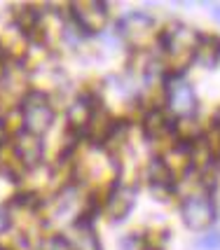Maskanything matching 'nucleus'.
Returning a JSON list of instances; mask_svg holds the SVG:
<instances>
[{
	"mask_svg": "<svg viewBox=\"0 0 220 250\" xmlns=\"http://www.w3.org/2000/svg\"><path fill=\"white\" fill-rule=\"evenodd\" d=\"M22 122L23 131L33 133V136H43L52 129L54 122V108L49 103V98L43 91H28L22 98Z\"/></svg>",
	"mask_w": 220,
	"mask_h": 250,
	"instance_id": "1",
	"label": "nucleus"
},
{
	"mask_svg": "<svg viewBox=\"0 0 220 250\" xmlns=\"http://www.w3.org/2000/svg\"><path fill=\"white\" fill-rule=\"evenodd\" d=\"M180 215L185 220V225L195 231L211 227V222L216 218V206L206 194H190L185 196L183 206H180Z\"/></svg>",
	"mask_w": 220,
	"mask_h": 250,
	"instance_id": "2",
	"label": "nucleus"
},
{
	"mask_svg": "<svg viewBox=\"0 0 220 250\" xmlns=\"http://www.w3.org/2000/svg\"><path fill=\"white\" fill-rule=\"evenodd\" d=\"M12 154L14 159L22 164L23 168H35L38 164L43 162L44 145L40 141V136H33L28 131H22L17 136V141L12 143Z\"/></svg>",
	"mask_w": 220,
	"mask_h": 250,
	"instance_id": "3",
	"label": "nucleus"
},
{
	"mask_svg": "<svg viewBox=\"0 0 220 250\" xmlns=\"http://www.w3.org/2000/svg\"><path fill=\"white\" fill-rule=\"evenodd\" d=\"M166 101H169V108L174 110V115H178V117H190L197 110L195 89H192V84H187L185 80H174L169 84Z\"/></svg>",
	"mask_w": 220,
	"mask_h": 250,
	"instance_id": "4",
	"label": "nucleus"
},
{
	"mask_svg": "<svg viewBox=\"0 0 220 250\" xmlns=\"http://www.w3.org/2000/svg\"><path fill=\"white\" fill-rule=\"evenodd\" d=\"M73 12V19L80 28L85 31H99L103 28V23L108 19V10H106V2H82V5H70Z\"/></svg>",
	"mask_w": 220,
	"mask_h": 250,
	"instance_id": "5",
	"label": "nucleus"
},
{
	"mask_svg": "<svg viewBox=\"0 0 220 250\" xmlns=\"http://www.w3.org/2000/svg\"><path fill=\"white\" fill-rule=\"evenodd\" d=\"M133 201H136V189L133 187H117V192L108 196V208L112 220L127 218L133 206Z\"/></svg>",
	"mask_w": 220,
	"mask_h": 250,
	"instance_id": "6",
	"label": "nucleus"
},
{
	"mask_svg": "<svg viewBox=\"0 0 220 250\" xmlns=\"http://www.w3.org/2000/svg\"><path fill=\"white\" fill-rule=\"evenodd\" d=\"M150 183H153V189L154 192H159V199H164L166 192H171L174 189V171H171V166L162 159H153L150 164Z\"/></svg>",
	"mask_w": 220,
	"mask_h": 250,
	"instance_id": "7",
	"label": "nucleus"
},
{
	"mask_svg": "<svg viewBox=\"0 0 220 250\" xmlns=\"http://www.w3.org/2000/svg\"><path fill=\"white\" fill-rule=\"evenodd\" d=\"M94 120V105H91V98L87 96H80L77 101L70 103V108H68V122H70V126L73 129H87L89 124Z\"/></svg>",
	"mask_w": 220,
	"mask_h": 250,
	"instance_id": "8",
	"label": "nucleus"
},
{
	"mask_svg": "<svg viewBox=\"0 0 220 250\" xmlns=\"http://www.w3.org/2000/svg\"><path fill=\"white\" fill-rule=\"evenodd\" d=\"M169 129H171V122L166 120V115L159 108L150 110L143 117V131L148 138H159V136H164Z\"/></svg>",
	"mask_w": 220,
	"mask_h": 250,
	"instance_id": "9",
	"label": "nucleus"
},
{
	"mask_svg": "<svg viewBox=\"0 0 220 250\" xmlns=\"http://www.w3.org/2000/svg\"><path fill=\"white\" fill-rule=\"evenodd\" d=\"M122 31L127 33V35H136V40H141V35H150V31H153V19L141 14V12L129 14V17L124 19V23H122Z\"/></svg>",
	"mask_w": 220,
	"mask_h": 250,
	"instance_id": "10",
	"label": "nucleus"
},
{
	"mask_svg": "<svg viewBox=\"0 0 220 250\" xmlns=\"http://www.w3.org/2000/svg\"><path fill=\"white\" fill-rule=\"evenodd\" d=\"M43 250H75V246L66 239V236H49L43 241Z\"/></svg>",
	"mask_w": 220,
	"mask_h": 250,
	"instance_id": "11",
	"label": "nucleus"
},
{
	"mask_svg": "<svg viewBox=\"0 0 220 250\" xmlns=\"http://www.w3.org/2000/svg\"><path fill=\"white\" fill-rule=\"evenodd\" d=\"M197 248L199 250H220V231L218 229L204 234V236L197 241Z\"/></svg>",
	"mask_w": 220,
	"mask_h": 250,
	"instance_id": "12",
	"label": "nucleus"
},
{
	"mask_svg": "<svg viewBox=\"0 0 220 250\" xmlns=\"http://www.w3.org/2000/svg\"><path fill=\"white\" fill-rule=\"evenodd\" d=\"M10 227V213L5 208H0V234H5Z\"/></svg>",
	"mask_w": 220,
	"mask_h": 250,
	"instance_id": "13",
	"label": "nucleus"
},
{
	"mask_svg": "<svg viewBox=\"0 0 220 250\" xmlns=\"http://www.w3.org/2000/svg\"><path fill=\"white\" fill-rule=\"evenodd\" d=\"M213 17H216V21L220 23V5H216V7H213Z\"/></svg>",
	"mask_w": 220,
	"mask_h": 250,
	"instance_id": "14",
	"label": "nucleus"
},
{
	"mask_svg": "<svg viewBox=\"0 0 220 250\" xmlns=\"http://www.w3.org/2000/svg\"><path fill=\"white\" fill-rule=\"evenodd\" d=\"M218 122H220V120H218Z\"/></svg>",
	"mask_w": 220,
	"mask_h": 250,
	"instance_id": "15",
	"label": "nucleus"
}]
</instances>
